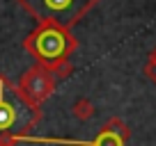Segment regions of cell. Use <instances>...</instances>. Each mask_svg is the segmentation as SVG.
<instances>
[{
    "mask_svg": "<svg viewBox=\"0 0 156 146\" xmlns=\"http://www.w3.org/2000/svg\"><path fill=\"white\" fill-rule=\"evenodd\" d=\"M71 114L78 119V121H87V119L94 117V105L87 101V98H78L71 107Z\"/></svg>",
    "mask_w": 156,
    "mask_h": 146,
    "instance_id": "6",
    "label": "cell"
},
{
    "mask_svg": "<svg viewBox=\"0 0 156 146\" xmlns=\"http://www.w3.org/2000/svg\"><path fill=\"white\" fill-rule=\"evenodd\" d=\"M97 2H99V0H97Z\"/></svg>",
    "mask_w": 156,
    "mask_h": 146,
    "instance_id": "10",
    "label": "cell"
},
{
    "mask_svg": "<svg viewBox=\"0 0 156 146\" xmlns=\"http://www.w3.org/2000/svg\"><path fill=\"white\" fill-rule=\"evenodd\" d=\"M41 119V110L32 107L23 98L19 87L0 75V137L25 135V130L37 126Z\"/></svg>",
    "mask_w": 156,
    "mask_h": 146,
    "instance_id": "2",
    "label": "cell"
},
{
    "mask_svg": "<svg viewBox=\"0 0 156 146\" xmlns=\"http://www.w3.org/2000/svg\"><path fill=\"white\" fill-rule=\"evenodd\" d=\"M103 128H108V130H115V132H119V135H122L124 139H129V128H126V123H124L122 119L112 117V119H110V121H108Z\"/></svg>",
    "mask_w": 156,
    "mask_h": 146,
    "instance_id": "7",
    "label": "cell"
},
{
    "mask_svg": "<svg viewBox=\"0 0 156 146\" xmlns=\"http://www.w3.org/2000/svg\"><path fill=\"white\" fill-rule=\"evenodd\" d=\"M37 23H53L71 28L83 18L97 0H16Z\"/></svg>",
    "mask_w": 156,
    "mask_h": 146,
    "instance_id": "3",
    "label": "cell"
},
{
    "mask_svg": "<svg viewBox=\"0 0 156 146\" xmlns=\"http://www.w3.org/2000/svg\"><path fill=\"white\" fill-rule=\"evenodd\" d=\"M25 50L37 59V64L51 68L69 62L78 41L67 28H60L53 23H39L25 39Z\"/></svg>",
    "mask_w": 156,
    "mask_h": 146,
    "instance_id": "1",
    "label": "cell"
},
{
    "mask_svg": "<svg viewBox=\"0 0 156 146\" xmlns=\"http://www.w3.org/2000/svg\"><path fill=\"white\" fill-rule=\"evenodd\" d=\"M147 64H156V48L149 53V59H147Z\"/></svg>",
    "mask_w": 156,
    "mask_h": 146,
    "instance_id": "9",
    "label": "cell"
},
{
    "mask_svg": "<svg viewBox=\"0 0 156 146\" xmlns=\"http://www.w3.org/2000/svg\"><path fill=\"white\" fill-rule=\"evenodd\" d=\"M145 73H147V78L156 85V64H147V66H145Z\"/></svg>",
    "mask_w": 156,
    "mask_h": 146,
    "instance_id": "8",
    "label": "cell"
},
{
    "mask_svg": "<svg viewBox=\"0 0 156 146\" xmlns=\"http://www.w3.org/2000/svg\"><path fill=\"white\" fill-rule=\"evenodd\" d=\"M16 141H37V144H71V146H124V137L119 135V132L115 130H108V128H103L101 132H99L97 139H90V141H76V139H55V137H30V135H16L12 137Z\"/></svg>",
    "mask_w": 156,
    "mask_h": 146,
    "instance_id": "5",
    "label": "cell"
},
{
    "mask_svg": "<svg viewBox=\"0 0 156 146\" xmlns=\"http://www.w3.org/2000/svg\"><path fill=\"white\" fill-rule=\"evenodd\" d=\"M55 85H58V80H55V75L48 71L46 66H41V64H34L32 68H28V71L23 73V78H21V94H23V98L30 103L32 107H41V103H46L51 96H53L55 91Z\"/></svg>",
    "mask_w": 156,
    "mask_h": 146,
    "instance_id": "4",
    "label": "cell"
}]
</instances>
